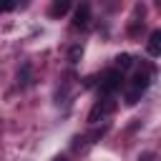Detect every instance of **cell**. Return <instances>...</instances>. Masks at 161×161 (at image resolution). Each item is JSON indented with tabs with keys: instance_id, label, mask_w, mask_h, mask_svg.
I'll use <instances>...</instances> for the list:
<instances>
[{
	"instance_id": "5",
	"label": "cell",
	"mask_w": 161,
	"mask_h": 161,
	"mask_svg": "<svg viewBox=\"0 0 161 161\" xmlns=\"http://www.w3.org/2000/svg\"><path fill=\"white\" fill-rule=\"evenodd\" d=\"M148 55H151V58L161 55V30H153V33L148 35Z\"/></svg>"
},
{
	"instance_id": "10",
	"label": "cell",
	"mask_w": 161,
	"mask_h": 161,
	"mask_svg": "<svg viewBox=\"0 0 161 161\" xmlns=\"http://www.w3.org/2000/svg\"><path fill=\"white\" fill-rule=\"evenodd\" d=\"M143 161H153V156H151V153H148V156H143Z\"/></svg>"
},
{
	"instance_id": "8",
	"label": "cell",
	"mask_w": 161,
	"mask_h": 161,
	"mask_svg": "<svg viewBox=\"0 0 161 161\" xmlns=\"http://www.w3.org/2000/svg\"><path fill=\"white\" fill-rule=\"evenodd\" d=\"M80 55H83V48L75 43V45L68 50V60H70V63H78V60H80Z\"/></svg>"
},
{
	"instance_id": "6",
	"label": "cell",
	"mask_w": 161,
	"mask_h": 161,
	"mask_svg": "<svg viewBox=\"0 0 161 161\" xmlns=\"http://www.w3.org/2000/svg\"><path fill=\"white\" fill-rule=\"evenodd\" d=\"M68 10H70V3H68V0H55V3L50 5L48 15H50V18H60V15H65Z\"/></svg>"
},
{
	"instance_id": "11",
	"label": "cell",
	"mask_w": 161,
	"mask_h": 161,
	"mask_svg": "<svg viewBox=\"0 0 161 161\" xmlns=\"http://www.w3.org/2000/svg\"><path fill=\"white\" fill-rule=\"evenodd\" d=\"M55 161H65V158H63V156H58V158H55Z\"/></svg>"
},
{
	"instance_id": "7",
	"label": "cell",
	"mask_w": 161,
	"mask_h": 161,
	"mask_svg": "<svg viewBox=\"0 0 161 161\" xmlns=\"http://www.w3.org/2000/svg\"><path fill=\"white\" fill-rule=\"evenodd\" d=\"M133 65V55H128V53H121V55H116V70H126V68H131Z\"/></svg>"
},
{
	"instance_id": "2",
	"label": "cell",
	"mask_w": 161,
	"mask_h": 161,
	"mask_svg": "<svg viewBox=\"0 0 161 161\" xmlns=\"http://www.w3.org/2000/svg\"><path fill=\"white\" fill-rule=\"evenodd\" d=\"M113 111H116V101H113L111 96H103V98H101V101H96V106L91 108V113H88V123L106 121Z\"/></svg>"
},
{
	"instance_id": "1",
	"label": "cell",
	"mask_w": 161,
	"mask_h": 161,
	"mask_svg": "<svg viewBox=\"0 0 161 161\" xmlns=\"http://www.w3.org/2000/svg\"><path fill=\"white\" fill-rule=\"evenodd\" d=\"M148 83H151V73H148V70H138V73L128 80V86H126V103H128V106H136V103L141 101V96L146 93Z\"/></svg>"
},
{
	"instance_id": "9",
	"label": "cell",
	"mask_w": 161,
	"mask_h": 161,
	"mask_svg": "<svg viewBox=\"0 0 161 161\" xmlns=\"http://www.w3.org/2000/svg\"><path fill=\"white\" fill-rule=\"evenodd\" d=\"M15 8H18L15 0H3V3H0V13H10V10H15Z\"/></svg>"
},
{
	"instance_id": "3",
	"label": "cell",
	"mask_w": 161,
	"mask_h": 161,
	"mask_svg": "<svg viewBox=\"0 0 161 161\" xmlns=\"http://www.w3.org/2000/svg\"><path fill=\"white\" fill-rule=\"evenodd\" d=\"M121 86H123V73L116 70V68H108L103 73V78H101V93L103 96H113Z\"/></svg>"
},
{
	"instance_id": "4",
	"label": "cell",
	"mask_w": 161,
	"mask_h": 161,
	"mask_svg": "<svg viewBox=\"0 0 161 161\" xmlns=\"http://www.w3.org/2000/svg\"><path fill=\"white\" fill-rule=\"evenodd\" d=\"M88 23H91V5L83 3V5H78L75 13H73V28H75V30H86Z\"/></svg>"
}]
</instances>
